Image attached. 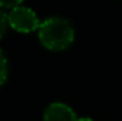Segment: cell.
Wrapping results in <instances>:
<instances>
[{
	"label": "cell",
	"instance_id": "1",
	"mask_svg": "<svg viewBox=\"0 0 122 121\" xmlns=\"http://www.w3.org/2000/svg\"><path fill=\"white\" fill-rule=\"evenodd\" d=\"M38 37L46 49L61 51L70 47L74 41V29L67 20L61 17H51L40 24Z\"/></svg>",
	"mask_w": 122,
	"mask_h": 121
},
{
	"label": "cell",
	"instance_id": "2",
	"mask_svg": "<svg viewBox=\"0 0 122 121\" xmlns=\"http://www.w3.org/2000/svg\"><path fill=\"white\" fill-rule=\"evenodd\" d=\"M37 14L29 7H14L9 14V26L20 33H30L40 27Z\"/></svg>",
	"mask_w": 122,
	"mask_h": 121
},
{
	"label": "cell",
	"instance_id": "3",
	"mask_svg": "<svg viewBox=\"0 0 122 121\" xmlns=\"http://www.w3.org/2000/svg\"><path fill=\"white\" fill-rule=\"evenodd\" d=\"M75 113L71 107L62 104V103H54L50 104L44 113V121H77Z\"/></svg>",
	"mask_w": 122,
	"mask_h": 121
},
{
	"label": "cell",
	"instance_id": "4",
	"mask_svg": "<svg viewBox=\"0 0 122 121\" xmlns=\"http://www.w3.org/2000/svg\"><path fill=\"white\" fill-rule=\"evenodd\" d=\"M7 74H9V67H7V60L3 54V51L0 50V86L6 81L7 78Z\"/></svg>",
	"mask_w": 122,
	"mask_h": 121
},
{
	"label": "cell",
	"instance_id": "5",
	"mask_svg": "<svg viewBox=\"0 0 122 121\" xmlns=\"http://www.w3.org/2000/svg\"><path fill=\"white\" fill-rule=\"evenodd\" d=\"M7 26H9V16L0 7V38L3 37V34H4L6 29H7Z\"/></svg>",
	"mask_w": 122,
	"mask_h": 121
},
{
	"label": "cell",
	"instance_id": "6",
	"mask_svg": "<svg viewBox=\"0 0 122 121\" xmlns=\"http://www.w3.org/2000/svg\"><path fill=\"white\" fill-rule=\"evenodd\" d=\"M23 0H0V7L1 9H14L19 7V4Z\"/></svg>",
	"mask_w": 122,
	"mask_h": 121
},
{
	"label": "cell",
	"instance_id": "7",
	"mask_svg": "<svg viewBox=\"0 0 122 121\" xmlns=\"http://www.w3.org/2000/svg\"><path fill=\"white\" fill-rule=\"evenodd\" d=\"M77 121H92L91 118H78Z\"/></svg>",
	"mask_w": 122,
	"mask_h": 121
}]
</instances>
